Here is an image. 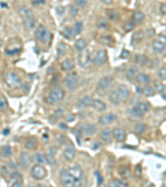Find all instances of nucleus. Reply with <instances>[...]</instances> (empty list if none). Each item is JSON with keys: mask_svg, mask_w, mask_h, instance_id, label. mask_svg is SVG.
<instances>
[{"mask_svg": "<svg viewBox=\"0 0 166 187\" xmlns=\"http://www.w3.org/2000/svg\"><path fill=\"white\" fill-rule=\"evenodd\" d=\"M138 72V68L136 67H131L127 71V78L128 79H132L135 77H136V74Z\"/></svg>", "mask_w": 166, "mask_h": 187, "instance_id": "36", "label": "nucleus"}, {"mask_svg": "<svg viewBox=\"0 0 166 187\" xmlns=\"http://www.w3.org/2000/svg\"><path fill=\"white\" fill-rule=\"evenodd\" d=\"M86 45H87V43H86L85 39L79 38V39H77V40L76 41V43H75V48H76V50H77V51L81 52V51L86 49Z\"/></svg>", "mask_w": 166, "mask_h": 187, "instance_id": "26", "label": "nucleus"}, {"mask_svg": "<svg viewBox=\"0 0 166 187\" xmlns=\"http://www.w3.org/2000/svg\"><path fill=\"white\" fill-rule=\"evenodd\" d=\"M75 156H76V151H75V148H74L73 146L66 147V148L63 152V156H64V158L66 159V161H73V159L75 158Z\"/></svg>", "mask_w": 166, "mask_h": 187, "instance_id": "16", "label": "nucleus"}, {"mask_svg": "<svg viewBox=\"0 0 166 187\" xmlns=\"http://www.w3.org/2000/svg\"><path fill=\"white\" fill-rule=\"evenodd\" d=\"M145 37V33L143 31H137L135 32L132 35L131 38V44L132 45H136L138 43H140L143 40V38Z\"/></svg>", "mask_w": 166, "mask_h": 187, "instance_id": "21", "label": "nucleus"}, {"mask_svg": "<svg viewBox=\"0 0 166 187\" xmlns=\"http://www.w3.org/2000/svg\"><path fill=\"white\" fill-rule=\"evenodd\" d=\"M38 146V140L34 137L30 138L26 143V147L29 150H34Z\"/></svg>", "mask_w": 166, "mask_h": 187, "instance_id": "33", "label": "nucleus"}, {"mask_svg": "<svg viewBox=\"0 0 166 187\" xmlns=\"http://www.w3.org/2000/svg\"><path fill=\"white\" fill-rule=\"evenodd\" d=\"M34 187H44V185H41V184H38V185H36Z\"/></svg>", "mask_w": 166, "mask_h": 187, "instance_id": "58", "label": "nucleus"}, {"mask_svg": "<svg viewBox=\"0 0 166 187\" xmlns=\"http://www.w3.org/2000/svg\"><path fill=\"white\" fill-rule=\"evenodd\" d=\"M112 136L117 142H123L126 140V132L123 128H116L112 131Z\"/></svg>", "mask_w": 166, "mask_h": 187, "instance_id": "14", "label": "nucleus"}, {"mask_svg": "<svg viewBox=\"0 0 166 187\" xmlns=\"http://www.w3.org/2000/svg\"><path fill=\"white\" fill-rule=\"evenodd\" d=\"M11 187H24L23 182H17L14 184H12Z\"/></svg>", "mask_w": 166, "mask_h": 187, "instance_id": "53", "label": "nucleus"}, {"mask_svg": "<svg viewBox=\"0 0 166 187\" xmlns=\"http://www.w3.org/2000/svg\"><path fill=\"white\" fill-rule=\"evenodd\" d=\"M19 160H20L21 166L24 167V168L29 167V166L30 165V162H31V158H30V156L27 152H22L21 155H20V157H19Z\"/></svg>", "mask_w": 166, "mask_h": 187, "instance_id": "20", "label": "nucleus"}, {"mask_svg": "<svg viewBox=\"0 0 166 187\" xmlns=\"http://www.w3.org/2000/svg\"><path fill=\"white\" fill-rule=\"evenodd\" d=\"M8 102L7 99L3 96L0 95V111H3L7 108Z\"/></svg>", "mask_w": 166, "mask_h": 187, "instance_id": "41", "label": "nucleus"}, {"mask_svg": "<svg viewBox=\"0 0 166 187\" xmlns=\"http://www.w3.org/2000/svg\"><path fill=\"white\" fill-rule=\"evenodd\" d=\"M74 67V62L71 59H66L62 63V69L63 71H70Z\"/></svg>", "mask_w": 166, "mask_h": 187, "instance_id": "28", "label": "nucleus"}, {"mask_svg": "<svg viewBox=\"0 0 166 187\" xmlns=\"http://www.w3.org/2000/svg\"><path fill=\"white\" fill-rule=\"evenodd\" d=\"M112 78L111 77H105L101 78L100 82L98 83L97 87H96V91L97 93H104L105 91H106L108 89L111 84H112Z\"/></svg>", "mask_w": 166, "mask_h": 187, "instance_id": "10", "label": "nucleus"}, {"mask_svg": "<svg viewBox=\"0 0 166 187\" xmlns=\"http://www.w3.org/2000/svg\"><path fill=\"white\" fill-rule=\"evenodd\" d=\"M56 12L58 15H62L65 12V8L64 7H62V6H58V7L56 8Z\"/></svg>", "mask_w": 166, "mask_h": 187, "instance_id": "48", "label": "nucleus"}, {"mask_svg": "<svg viewBox=\"0 0 166 187\" xmlns=\"http://www.w3.org/2000/svg\"><path fill=\"white\" fill-rule=\"evenodd\" d=\"M44 1L43 0H39V1H33L32 2V3H33V5H38V4H41V3H44Z\"/></svg>", "mask_w": 166, "mask_h": 187, "instance_id": "54", "label": "nucleus"}, {"mask_svg": "<svg viewBox=\"0 0 166 187\" xmlns=\"http://www.w3.org/2000/svg\"><path fill=\"white\" fill-rule=\"evenodd\" d=\"M145 130H146V125H145V124L140 123L135 126V131L138 134H142V133L145 132Z\"/></svg>", "mask_w": 166, "mask_h": 187, "instance_id": "44", "label": "nucleus"}, {"mask_svg": "<svg viewBox=\"0 0 166 187\" xmlns=\"http://www.w3.org/2000/svg\"><path fill=\"white\" fill-rule=\"evenodd\" d=\"M130 55H131V52H129V51H127V50H123L122 52H121V57H122V58H127V57H130Z\"/></svg>", "mask_w": 166, "mask_h": 187, "instance_id": "50", "label": "nucleus"}, {"mask_svg": "<svg viewBox=\"0 0 166 187\" xmlns=\"http://www.w3.org/2000/svg\"><path fill=\"white\" fill-rule=\"evenodd\" d=\"M101 42L102 43H105V44L109 45L110 43H111V38H110V37H103V38H101Z\"/></svg>", "mask_w": 166, "mask_h": 187, "instance_id": "51", "label": "nucleus"}, {"mask_svg": "<svg viewBox=\"0 0 166 187\" xmlns=\"http://www.w3.org/2000/svg\"><path fill=\"white\" fill-rule=\"evenodd\" d=\"M35 36L36 38H38L40 42H42V43H48V42L51 40L52 33H50L43 25L40 24V25H38L37 29H36Z\"/></svg>", "mask_w": 166, "mask_h": 187, "instance_id": "5", "label": "nucleus"}, {"mask_svg": "<svg viewBox=\"0 0 166 187\" xmlns=\"http://www.w3.org/2000/svg\"><path fill=\"white\" fill-rule=\"evenodd\" d=\"M157 77L161 79V80H165L166 79V67H161L157 72Z\"/></svg>", "mask_w": 166, "mask_h": 187, "instance_id": "39", "label": "nucleus"}, {"mask_svg": "<svg viewBox=\"0 0 166 187\" xmlns=\"http://www.w3.org/2000/svg\"><path fill=\"white\" fill-rule=\"evenodd\" d=\"M101 138L106 143H111L112 139V131L108 128H105L101 131Z\"/></svg>", "mask_w": 166, "mask_h": 187, "instance_id": "19", "label": "nucleus"}, {"mask_svg": "<svg viewBox=\"0 0 166 187\" xmlns=\"http://www.w3.org/2000/svg\"><path fill=\"white\" fill-rule=\"evenodd\" d=\"M166 47V43L162 42L160 39H156L152 42V49L155 52H161L164 50Z\"/></svg>", "mask_w": 166, "mask_h": 187, "instance_id": "18", "label": "nucleus"}, {"mask_svg": "<svg viewBox=\"0 0 166 187\" xmlns=\"http://www.w3.org/2000/svg\"><path fill=\"white\" fill-rule=\"evenodd\" d=\"M134 61H135V63L139 64V65H141V66H145L147 65L149 62V60L148 59V57L145 55H136L134 58Z\"/></svg>", "mask_w": 166, "mask_h": 187, "instance_id": "24", "label": "nucleus"}, {"mask_svg": "<svg viewBox=\"0 0 166 187\" xmlns=\"http://www.w3.org/2000/svg\"><path fill=\"white\" fill-rule=\"evenodd\" d=\"M48 171L44 166L41 165H35L31 169V175L35 180H43L47 176Z\"/></svg>", "mask_w": 166, "mask_h": 187, "instance_id": "9", "label": "nucleus"}, {"mask_svg": "<svg viewBox=\"0 0 166 187\" xmlns=\"http://www.w3.org/2000/svg\"><path fill=\"white\" fill-rule=\"evenodd\" d=\"M10 132V130L8 129V128H6V129H4V130L3 131V134L4 136H8V134H9Z\"/></svg>", "mask_w": 166, "mask_h": 187, "instance_id": "55", "label": "nucleus"}, {"mask_svg": "<svg viewBox=\"0 0 166 187\" xmlns=\"http://www.w3.org/2000/svg\"><path fill=\"white\" fill-rule=\"evenodd\" d=\"M135 82L140 84H148L150 82V77L145 73H140L135 77Z\"/></svg>", "mask_w": 166, "mask_h": 187, "instance_id": "23", "label": "nucleus"}, {"mask_svg": "<svg viewBox=\"0 0 166 187\" xmlns=\"http://www.w3.org/2000/svg\"><path fill=\"white\" fill-rule=\"evenodd\" d=\"M116 119V115L114 113H112V112H110V113H106L100 116L99 123L102 126L109 125V124H112V122H114Z\"/></svg>", "mask_w": 166, "mask_h": 187, "instance_id": "12", "label": "nucleus"}, {"mask_svg": "<svg viewBox=\"0 0 166 187\" xmlns=\"http://www.w3.org/2000/svg\"><path fill=\"white\" fill-rule=\"evenodd\" d=\"M82 23L81 21H77L74 24V33L75 34H79L82 30Z\"/></svg>", "mask_w": 166, "mask_h": 187, "instance_id": "40", "label": "nucleus"}, {"mask_svg": "<svg viewBox=\"0 0 166 187\" xmlns=\"http://www.w3.org/2000/svg\"><path fill=\"white\" fill-rule=\"evenodd\" d=\"M0 6L2 8H7L8 7V4L6 3H0Z\"/></svg>", "mask_w": 166, "mask_h": 187, "instance_id": "57", "label": "nucleus"}, {"mask_svg": "<svg viewBox=\"0 0 166 187\" xmlns=\"http://www.w3.org/2000/svg\"><path fill=\"white\" fill-rule=\"evenodd\" d=\"M91 107L93 109L96 111H104L106 109V104L103 101L100 99H94L92 101V103H91Z\"/></svg>", "mask_w": 166, "mask_h": 187, "instance_id": "17", "label": "nucleus"}, {"mask_svg": "<svg viewBox=\"0 0 166 187\" xmlns=\"http://www.w3.org/2000/svg\"><path fill=\"white\" fill-rule=\"evenodd\" d=\"M64 96L65 93L63 89L59 88V87H56V88H53L52 90L50 91L48 97V100L50 103L56 104V103L62 102L63 98H64Z\"/></svg>", "mask_w": 166, "mask_h": 187, "instance_id": "4", "label": "nucleus"}, {"mask_svg": "<svg viewBox=\"0 0 166 187\" xmlns=\"http://www.w3.org/2000/svg\"><path fill=\"white\" fill-rule=\"evenodd\" d=\"M56 149L54 147H52L51 149L48 151V155L47 156V160L48 161L50 164H55V153H56Z\"/></svg>", "mask_w": 166, "mask_h": 187, "instance_id": "31", "label": "nucleus"}, {"mask_svg": "<svg viewBox=\"0 0 166 187\" xmlns=\"http://www.w3.org/2000/svg\"><path fill=\"white\" fill-rule=\"evenodd\" d=\"M66 44L63 43H60L58 45H57V54L59 55V56H62V55H64V53L66 52Z\"/></svg>", "mask_w": 166, "mask_h": 187, "instance_id": "38", "label": "nucleus"}, {"mask_svg": "<svg viewBox=\"0 0 166 187\" xmlns=\"http://www.w3.org/2000/svg\"><path fill=\"white\" fill-rule=\"evenodd\" d=\"M130 97V90L126 85L121 84L110 93L109 99L113 104H120L126 102Z\"/></svg>", "mask_w": 166, "mask_h": 187, "instance_id": "1", "label": "nucleus"}, {"mask_svg": "<svg viewBox=\"0 0 166 187\" xmlns=\"http://www.w3.org/2000/svg\"><path fill=\"white\" fill-rule=\"evenodd\" d=\"M107 15H108V18H109L110 20H112V21H116L120 18L118 12H116V10H110L107 13Z\"/></svg>", "mask_w": 166, "mask_h": 187, "instance_id": "37", "label": "nucleus"}, {"mask_svg": "<svg viewBox=\"0 0 166 187\" xmlns=\"http://www.w3.org/2000/svg\"><path fill=\"white\" fill-rule=\"evenodd\" d=\"M97 25L99 28H101V29H106V28L108 26V24H107L106 19H102V18H100L99 19V20H98L97 22Z\"/></svg>", "mask_w": 166, "mask_h": 187, "instance_id": "45", "label": "nucleus"}, {"mask_svg": "<svg viewBox=\"0 0 166 187\" xmlns=\"http://www.w3.org/2000/svg\"><path fill=\"white\" fill-rule=\"evenodd\" d=\"M34 161L38 164V165H42V164H45L48 162L47 160V156H45L44 155H43L42 153H37L34 156Z\"/></svg>", "mask_w": 166, "mask_h": 187, "instance_id": "30", "label": "nucleus"}, {"mask_svg": "<svg viewBox=\"0 0 166 187\" xmlns=\"http://www.w3.org/2000/svg\"><path fill=\"white\" fill-rule=\"evenodd\" d=\"M69 10H70V13L72 16H76L77 13H78V8L76 7H75L74 5H71L70 8H69Z\"/></svg>", "mask_w": 166, "mask_h": 187, "instance_id": "47", "label": "nucleus"}, {"mask_svg": "<svg viewBox=\"0 0 166 187\" xmlns=\"http://www.w3.org/2000/svg\"><path fill=\"white\" fill-rule=\"evenodd\" d=\"M145 14L140 11H136L133 14V23L136 24H140L145 20Z\"/></svg>", "mask_w": 166, "mask_h": 187, "instance_id": "25", "label": "nucleus"}, {"mask_svg": "<svg viewBox=\"0 0 166 187\" xmlns=\"http://www.w3.org/2000/svg\"><path fill=\"white\" fill-rule=\"evenodd\" d=\"M3 153H4L5 156L7 157H10L12 156V149L9 146H6V147H3Z\"/></svg>", "mask_w": 166, "mask_h": 187, "instance_id": "46", "label": "nucleus"}, {"mask_svg": "<svg viewBox=\"0 0 166 187\" xmlns=\"http://www.w3.org/2000/svg\"><path fill=\"white\" fill-rule=\"evenodd\" d=\"M81 132L85 133V134H87V135H92L96 132V127L95 125L93 124H84V125L81 126Z\"/></svg>", "mask_w": 166, "mask_h": 187, "instance_id": "22", "label": "nucleus"}, {"mask_svg": "<svg viewBox=\"0 0 166 187\" xmlns=\"http://www.w3.org/2000/svg\"><path fill=\"white\" fill-rule=\"evenodd\" d=\"M141 93L145 95V97H153L154 95V90L153 89V88L149 87V86H145V88H142Z\"/></svg>", "mask_w": 166, "mask_h": 187, "instance_id": "32", "label": "nucleus"}, {"mask_svg": "<svg viewBox=\"0 0 166 187\" xmlns=\"http://www.w3.org/2000/svg\"><path fill=\"white\" fill-rule=\"evenodd\" d=\"M159 10H160L161 14L166 15V3H161V4H160Z\"/></svg>", "mask_w": 166, "mask_h": 187, "instance_id": "49", "label": "nucleus"}, {"mask_svg": "<svg viewBox=\"0 0 166 187\" xmlns=\"http://www.w3.org/2000/svg\"><path fill=\"white\" fill-rule=\"evenodd\" d=\"M93 99L91 97H84L79 100L77 103H76V107L79 109H84V108H87L90 106H91Z\"/></svg>", "mask_w": 166, "mask_h": 187, "instance_id": "15", "label": "nucleus"}, {"mask_svg": "<svg viewBox=\"0 0 166 187\" xmlns=\"http://www.w3.org/2000/svg\"><path fill=\"white\" fill-rule=\"evenodd\" d=\"M107 60V52L105 49L98 50L97 52H96L95 57L93 58V62L96 65H102Z\"/></svg>", "mask_w": 166, "mask_h": 187, "instance_id": "11", "label": "nucleus"}, {"mask_svg": "<svg viewBox=\"0 0 166 187\" xmlns=\"http://www.w3.org/2000/svg\"><path fill=\"white\" fill-rule=\"evenodd\" d=\"M76 4L81 6V7H85L86 5L87 4V3H86V1H83V0H77L76 1Z\"/></svg>", "mask_w": 166, "mask_h": 187, "instance_id": "52", "label": "nucleus"}, {"mask_svg": "<svg viewBox=\"0 0 166 187\" xmlns=\"http://www.w3.org/2000/svg\"><path fill=\"white\" fill-rule=\"evenodd\" d=\"M154 88L156 90V92H158L159 93H163L164 92V90H165V86L161 82H158V81L154 83Z\"/></svg>", "mask_w": 166, "mask_h": 187, "instance_id": "35", "label": "nucleus"}, {"mask_svg": "<svg viewBox=\"0 0 166 187\" xmlns=\"http://www.w3.org/2000/svg\"><path fill=\"white\" fill-rule=\"evenodd\" d=\"M101 3H103L105 4H112V0H101Z\"/></svg>", "mask_w": 166, "mask_h": 187, "instance_id": "56", "label": "nucleus"}, {"mask_svg": "<svg viewBox=\"0 0 166 187\" xmlns=\"http://www.w3.org/2000/svg\"><path fill=\"white\" fill-rule=\"evenodd\" d=\"M149 108H150V105L149 102H140L131 110V113L132 116H135V117H142L143 115L145 112H147Z\"/></svg>", "mask_w": 166, "mask_h": 187, "instance_id": "6", "label": "nucleus"}, {"mask_svg": "<svg viewBox=\"0 0 166 187\" xmlns=\"http://www.w3.org/2000/svg\"><path fill=\"white\" fill-rule=\"evenodd\" d=\"M60 180L64 187H81L85 182V180H80L75 175H71L66 171V169L61 171Z\"/></svg>", "mask_w": 166, "mask_h": 187, "instance_id": "2", "label": "nucleus"}, {"mask_svg": "<svg viewBox=\"0 0 166 187\" xmlns=\"http://www.w3.org/2000/svg\"><path fill=\"white\" fill-rule=\"evenodd\" d=\"M63 33H64V35L66 36V38H69V39H71V38H74L75 36V33H74V29L71 28V27L66 26V28L63 30Z\"/></svg>", "mask_w": 166, "mask_h": 187, "instance_id": "34", "label": "nucleus"}, {"mask_svg": "<svg viewBox=\"0 0 166 187\" xmlns=\"http://www.w3.org/2000/svg\"><path fill=\"white\" fill-rule=\"evenodd\" d=\"M109 187H129V185L124 180H113L110 182Z\"/></svg>", "mask_w": 166, "mask_h": 187, "instance_id": "29", "label": "nucleus"}, {"mask_svg": "<svg viewBox=\"0 0 166 187\" xmlns=\"http://www.w3.org/2000/svg\"><path fill=\"white\" fill-rule=\"evenodd\" d=\"M120 175H121V176H123L124 178H127L130 176V170H129L127 167H126V166H123V167H121V169H120Z\"/></svg>", "mask_w": 166, "mask_h": 187, "instance_id": "43", "label": "nucleus"}, {"mask_svg": "<svg viewBox=\"0 0 166 187\" xmlns=\"http://www.w3.org/2000/svg\"><path fill=\"white\" fill-rule=\"evenodd\" d=\"M4 82L8 87L12 88H18L22 83L21 78L19 77L18 75L15 72H8V73L5 74Z\"/></svg>", "mask_w": 166, "mask_h": 187, "instance_id": "7", "label": "nucleus"}, {"mask_svg": "<svg viewBox=\"0 0 166 187\" xmlns=\"http://www.w3.org/2000/svg\"><path fill=\"white\" fill-rule=\"evenodd\" d=\"M10 182H11V185L17 182H23V176L20 173L13 172L10 175Z\"/></svg>", "mask_w": 166, "mask_h": 187, "instance_id": "27", "label": "nucleus"}, {"mask_svg": "<svg viewBox=\"0 0 166 187\" xmlns=\"http://www.w3.org/2000/svg\"><path fill=\"white\" fill-rule=\"evenodd\" d=\"M162 97H163V98H164V99L166 101V93H164V94H162Z\"/></svg>", "mask_w": 166, "mask_h": 187, "instance_id": "59", "label": "nucleus"}, {"mask_svg": "<svg viewBox=\"0 0 166 187\" xmlns=\"http://www.w3.org/2000/svg\"><path fill=\"white\" fill-rule=\"evenodd\" d=\"M78 75L76 72H71L65 78V85L70 91L75 90L78 87Z\"/></svg>", "mask_w": 166, "mask_h": 187, "instance_id": "8", "label": "nucleus"}, {"mask_svg": "<svg viewBox=\"0 0 166 187\" xmlns=\"http://www.w3.org/2000/svg\"><path fill=\"white\" fill-rule=\"evenodd\" d=\"M134 28H135V24H134L133 22H131V21L126 22L123 26L124 30H125L126 32H131V30L134 29Z\"/></svg>", "mask_w": 166, "mask_h": 187, "instance_id": "42", "label": "nucleus"}, {"mask_svg": "<svg viewBox=\"0 0 166 187\" xmlns=\"http://www.w3.org/2000/svg\"><path fill=\"white\" fill-rule=\"evenodd\" d=\"M78 62L81 67H86L90 62V54L87 50H83L80 52L78 56Z\"/></svg>", "mask_w": 166, "mask_h": 187, "instance_id": "13", "label": "nucleus"}, {"mask_svg": "<svg viewBox=\"0 0 166 187\" xmlns=\"http://www.w3.org/2000/svg\"><path fill=\"white\" fill-rule=\"evenodd\" d=\"M18 13L20 16L24 19V23L26 24V26L29 29H33L35 27V18L33 15V13L31 9H29V8L26 6H21L18 8Z\"/></svg>", "mask_w": 166, "mask_h": 187, "instance_id": "3", "label": "nucleus"}]
</instances>
